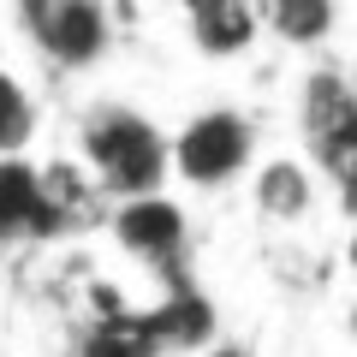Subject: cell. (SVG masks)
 <instances>
[{"label":"cell","mask_w":357,"mask_h":357,"mask_svg":"<svg viewBox=\"0 0 357 357\" xmlns=\"http://www.w3.org/2000/svg\"><path fill=\"white\" fill-rule=\"evenodd\" d=\"M77 161L102 185V197L137 203V197H161V178L173 173V137H161L131 107L102 102V107H89L84 126H77Z\"/></svg>","instance_id":"obj_1"},{"label":"cell","mask_w":357,"mask_h":357,"mask_svg":"<svg viewBox=\"0 0 357 357\" xmlns=\"http://www.w3.org/2000/svg\"><path fill=\"white\" fill-rule=\"evenodd\" d=\"M13 18L54 72H89L114 48V13L89 0H18Z\"/></svg>","instance_id":"obj_2"},{"label":"cell","mask_w":357,"mask_h":357,"mask_svg":"<svg viewBox=\"0 0 357 357\" xmlns=\"http://www.w3.org/2000/svg\"><path fill=\"white\" fill-rule=\"evenodd\" d=\"M256 131L238 107H208V114H191L173 131V173L197 191H220L250 167Z\"/></svg>","instance_id":"obj_3"},{"label":"cell","mask_w":357,"mask_h":357,"mask_svg":"<svg viewBox=\"0 0 357 357\" xmlns=\"http://www.w3.org/2000/svg\"><path fill=\"white\" fill-rule=\"evenodd\" d=\"M107 232H114V244H119L126 256H137V262L149 268L167 292H185V286H197V280H191V268H185L191 227H185V215H178L173 197H137V203H114Z\"/></svg>","instance_id":"obj_4"},{"label":"cell","mask_w":357,"mask_h":357,"mask_svg":"<svg viewBox=\"0 0 357 357\" xmlns=\"http://www.w3.org/2000/svg\"><path fill=\"white\" fill-rule=\"evenodd\" d=\"M262 30H268L262 6H250V0H191L185 6V36L208 60H238Z\"/></svg>","instance_id":"obj_5"},{"label":"cell","mask_w":357,"mask_h":357,"mask_svg":"<svg viewBox=\"0 0 357 357\" xmlns=\"http://www.w3.org/2000/svg\"><path fill=\"white\" fill-rule=\"evenodd\" d=\"M351 126H357V84L345 72H333V66H316L304 77V89H298V131H304V143L321 149V143L345 137Z\"/></svg>","instance_id":"obj_6"},{"label":"cell","mask_w":357,"mask_h":357,"mask_svg":"<svg viewBox=\"0 0 357 357\" xmlns=\"http://www.w3.org/2000/svg\"><path fill=\"white\" fill-rule=\"evenodd\" d=\"M161 328L155 310H131V304H107L96 310L84 333H77V357H161Z\"/></svg>","instance_id":"obj_7"},{"label":"cell","mask_w":357,"mask_h":357,"mask_svg":"<svg viewBox=\"0 0 357 357\" xmlns=\"http://www.w3.org/2000/svg\"><path fill=\"white\" fill-rule=\"evenodd\" d=\"M250 197H256V215H268V220H280V227H292V220H304L310 208H316V178H310L304 161H286V155H274V161L256 167Z\"/></svg>","instance_id":"obj_8"},{"label":"cell","mask_w":357,"mask_h":357,"mask_svg":"<svg viewBox=\"0 0 357 357\" xmlns=\"http://www.w3.org/2000/svg\"><path fill=\"white\" fill-rule=\"evenodd\" d=\"M36 208H42V167L0 161V250L36 238Z\"/></svg>","instance_id":"obj_9"},{"label":"cell","mask_w":357,"mask_h":357,"mask_svg":"<svg viewBox=\"0 0 357 357\" xmlns=\"http://www.w3.org/2000/svg\"><path fill=\"white\" fill-rule=\"evenodd\" d=\"M262 24L292 48H316V42L333 36L340 6H328V0H274V6H262Z\"/></svg>","instance_id":"obj_10"},{"label":"cell","mask_w":357,"mask_h":357,"mask_svg":"<svg viewBox=\"0 0 357 357\" xmlns=\"http://www.w3.org/2000/svg\"><path fill=\"white\" fill-rule=\"evenodd\" d=\"M30 137H36V102L13 72H0V161H24Z\"/></svg>","instance_id":"obj_11"},{"label":"cell","mask_w":357,"mask_h":357,"mask_svg":"<svg viewBox=\"0 0 357 357\" xmlns=\"http://www.w3.org/2000/svg\"><path fill=\"white\" fill-rule=\"evenodd\" d=\"M310 161L328 173V185L340 191V208L357 220V126L345 131V137H333V143H321V149H310Z\"/></svg>","instance_id":"obj_12"},{"label":"cell","mask_w":357,"mask_h":357,"mask_svg":"<svg viewBox=\"0 0 357 357\" xmlns=\"http://www.w3.org/2000/svg\"><path fill=\"white\" fill-rule=\"evenodd\" d=\"M0 72H6V66H0Z\"/></svg>","instance_id":"obj_13"}]
</instances>
